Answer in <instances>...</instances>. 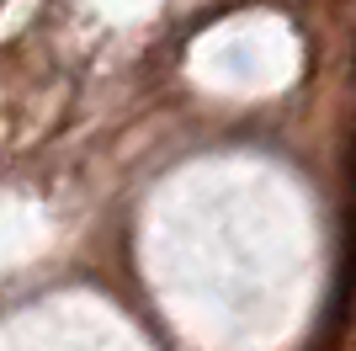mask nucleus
I'll return each instance as SVG.
<instances>
[{
	"instance_id": "obj_1",
	"label": "nucleus",
	"mask_w": 356,
	"mask_h": 351,
	"mask_svg": "<svg viewBox=\"0 0 356 351\" xmlns=\"http://www.w3.org/2000/svg\"><path fill=\"white\" fill-rule=\"evenodd\" d=\"M351 309H356V155H351V208H346V224H341V256H335V288H330L319 351H335V336L351 325Z\"/></svg>"
}]
</instances>
